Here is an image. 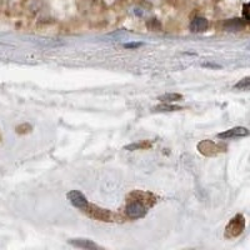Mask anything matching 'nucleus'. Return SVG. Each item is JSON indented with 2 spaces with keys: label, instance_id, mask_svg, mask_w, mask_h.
<instances>
[{
  "label": "nucleus",
  "instance_id": "obj_6",
  "mask_svg": "<svg viewBox=\"0 0 250 250\" xmlns=\"http://www.w3.org/2000/svg\"><path fill=\"white\" fill-rule=\"evenodd\" d=\"M68 199L71 204L74 205L75 208H79V209H86L88 207V200L84 196V194L80 193L79 190H71L68 193Z\"/></svg>",
  "mask_w": 250,
  "mask_h": 250
},
{
  "label": "nucleus",
  "instance_id": "obj_14",
  "mask_svg": "<svg viewBox=\"0 0 250 250\" xmlns=\"http://www.w3.org/2000/svg\"><path fill=\"white\" fill-rule=\"evenodd\" d=\"M149 145L146 143H142V144H131L129 146H126L125 149H128V150H133V149H140V148H148Z\"/></svg>",
  "mask_w": 250,
  "mask_h": 250
},
{
  "label": "nucleus",
  "instance_id": "obj_4",
  "mask_svg": "<svg viewBox=\"0 0 250 250\" xmlns=\"http://www.w3.org/2000/svg\"><path fill=\"white\" fill-rule=\"evenodd\" d=\"M86 211H88L89 215L93 219H97L100 222H110L111 220V213L105 209H102V208H98L95 205H90V207H86Z\"/></svg>",
  "mask_w": 250,
  "mask_h": 250
},
{
  "label": "nucleus",
  "instance_id": "obj_11",
  "mask_svg": "<svg viewBox=\"0 0 250 250\" xmlns=\"http://www.w3.org/2000/svg\"><path fill=\"white\" fill-rule=\"evenodd\" d=\"M180 106H175V105H170V104H162V105H158L155 108H153L154 111H175V110H180Z\"/></svg>",
  "mask_w": 250,
  "mask_h": 250
},
{
  "label": "nucleus",
  "instance_id": "obj_2",
  "mask_svg": "<svg viewBox=\"0 0 250 250\" xmlns=\"http://www.w3.org/2000/svg\"><path fill=\"white\" fill-rule=\"evenodd\" d=\"M245 229V218L243 214H236L234 218L230 219V222L228 223L225 227L224 236L227 239L238 238L243 234Z\"/></svg>",
  "mask_w": 250,
  "mask_h": 250
},
{
  "label": "nucleus",
  "instance_id": "obj_13",
  "mask_svg": "<svg viewBox=\"0 0 250 250\" xmlns=\"http://www.w3.org/2000/svg\"><path fill=\"white\" fill-rule=\"evenodd\" d=\"M243 17L245 20L250 21V3L244 4V6H243Z\"/></svg>",
  "mask_w": 250,
  "mask_h": 250
},
{
  "label": "nucleus",
  "instance_id": "obj_5",
  "mask_svg": "<svg viewBox=\"0 0 250 250\" xmlns=\"http://www.w3.org/2000/svg\"><path fill=\"white\" fill-rule=\"evenodd\" d=\"M250 131L247 128H244V126H235V128H231L229 130H225L223 133L218 134V138H220V139H233V138L248 137Z\"/></svg>",
  "mask_w": 250,
  "mask_h": 250
},
{
  "label": "nucleus",
  "instance_id": "obj_3",
  "mask_svg": "<svg viewBox=\"0 0 250 250\" xmlns=\"http://www.w3.org/2000/svg\"><path fill=\"white\" fill-rule=\"evenodd\" d=\"M198 150L205 156H214L222 151L220 146L211 140H203L198 144Z\"/></svg>",
  "mask_w": 250,
  "mask_h": 250
},
{
  "label": "nucleus",
  "instance_id": "obj_10",
  "mask_svg": "<svg viewBox=\"0 0 250 250\" xmlns=\"http://www.w3.org/2000/svg\"><path fill=\"white\" fill-rule=\"evenodd\" d=\"M182 95L180 94L176 93H169V94H164L162 97H159V100L163 103H171V102H178V100L182 99Z\"/></svg>",
  "mask_w": 250,
  "mask_h": 250
},
{
  "label": "nucleus",
  "instance_id": "obj_1",
  "mask_svg": "<svg viewBox=\"0 0 250 250\" xmlns=\"http://www.w3.org/2000/svg\"><path fill=\"white\" fill-rule=\"evenodd\" d=\"M142 193L140 191H134L129 196V200L125 207V214L130 219H139L146 214V207L143 199L140 198Z\"/></svg>",
  "mask_w": 250,
  "mask_h": 250
},
{
  "label": "nucleus",
  "instance_id": "obj_8",
  "mask_svg": "<svg viewBox=\"0 0 250 250\" xmlns=\"http://www.w3.org/2000/svg\"><path fill=\"white\" fill-rule=\"evenodd\" d=\"M69 243L77 248H83V249H97V248H99L89 239H70Z\"/></svg>",
  "mask_w": 250,
  "mask_h": 250
},
{
  "label": "nucleus",
  "instance_id": "obj_16",
  "mask_svg": "<svg viewBox=\"0 0 250 250\" xmlns=\"http://www.w3.org/2000/svg\"><path fill=\"white\" fill-rule=\"evenodd\" d=\"M248 49H249V50H250V44H249V45H248Z\"/></svg>",
  "mask_w": 250,
  "mask_h": 250
},
{
  "label": "nucleus",
  "instance_id": "obj_12",
  "mask_svg": "<svg viewBox=\"0 0 250 250\" xmlns=\"http://www.w3.org/2000/svg\"><path fill=\"white\" fill-rule=\"evenodd\" d=\"M234 89H240V90H248L250 89V77L244 78L239 83H236L235 85H234Z\"/></svg>",
  "mask_w": 250,
  "mask_h": 250
},
{
  "label": "nucleus",
  "instance_id": "obj_9",
  "mask_svg": "<svg viewBox=\"0 0 250 250\" xmlns=\"http://www.w3.org/2000/svg\"><path fill=\"white\" fill-rule=\"evenodd\" d=\"M225 26H227V29L229 31H238L240 29H243L244 24H243V21L240 19H231L225 24Z\"/></svg>",
  "mask_w": 250,
  "mask_h": 250
},
{
  "label": "nucleus",
  "instance_id": "obj_15",
  "mask_svg": "<svg viewBox=\"0 0 250 250\" xmlns=\"http://www.w3.org/2000/svg\"><path fill=\"white\" fill-rule=\"evenodd\" d=\"M139 46H142V43H126L124 45V48L134 49V48H139Z\"/></svg>",
  "mask_w": 250,
  "mask_h": 250
},
{
  "label": "nucleus",
  "instance_id": "obj_7",
  "mask_svg": "<svg viewBox=\"0 0 250 250\" xmlns=\"http://www.w3.org/2000/svg\"><path fill=\"white\" fill-rule=\"evenodd\" d=\"M209 26V23L205 18L202 17H196L191 20L190 23V30L194 31V33H203L205 31Z\"/></svg>",
  "mask_w": 250,
  "mask_h": 250
}]
</instances>
